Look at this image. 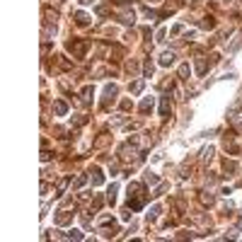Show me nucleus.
<instances>
[{
    "label": "nucleus",
    "mask_w": 242,
    "mask_h": 242,
    "mask_svg": "<svg viewBox=\"0 0 242 242\" xmlns=\"http://www.w3.org/2000/svg\"><path fill=\"white\" fill-rule=\"evenodd\" d=\"M75 19H78V24H87V15H83V12H78Z\"/></svg>",
    "instance_id": "nucleus-6"
},
{
    "label": "nucleus",
    "mask_w": 242,
    "mask_h": 242,
    "mask_svg": "<svg viewBox=\"0 0 242 242\" xmlns=\"http://www.w3.org/2000/svg\"><path fill=\"white\" fill-rule=\"evenodd\" d=\"M160 116L167 119L169 116V97H162V104H160Z\"/></svg>",
    "instance_id": "nucleus-1"
},
{
    "label": "nucleus",
    "mask_w": 242,
    "mask_h": 242,
    "mask_svg": "<svg viewBox=\"0 0 242 242\" xmlns=\"http://www.w3.org/2000/svg\"><path fill=\"white\" fill-rule=\"evenodd\" d=\"M65 237H73V240H83V233L73 230V233H65Z\"/></svg>",
    "instance_id": "nucleus-8"
},
{
    "label": "nucleus",
    "mask_w": 242,
    "mask_h": 242,
    "mask_svg": "<svg viewBox=\"0 0 242 242\" xmlns=\"http://www.w3.org/2000/svg\"><path fill=\"white\" fill-rule=\"evenodd\" d=\"M150 107H153V99H143V104H140V112H148Z\"/></svg>",
    "instance_id": "nucleus-5"
},
{
    "label": "nucleus",
    "mask_w": 242,
    "mask_h": 242,
    "mask_svg": "<svg viewBox=\"0 0 242 242\" xmlns=\"http://www.w3.org/2000/svg\"><path fill=\"white\" fill-rule=\"evenodd\" d=\"M53 112H56L58 116H63V114L68 112V104H65V102H56V104H53Z\"/></svg>",
    "instance_id": "nucleus-2"
},
{
    "label": "nucleus",
    "mask_w": 242,
    "mask_h": 242,
    "mask_svg": "<svg viewBox=\"0 0 242 242\" xmlns=\"http://www.w3.org/2000/svg\"><path fill=\"white\" fill-rule=\"evenodd\" d=\"M140 90H143V83H140V80H138V83H133V85H131V92H136V94H138Z\"/></svg>",
    "instance_id": "nucleus-7"
},
{
    "label": "nucleus",
    "mask_w": 242,
    "mask_h": 242,
    "mask_svg": "<svg viewBox=\"0 0 242 242\" xmlns=\"http://www.w3.org/2000/svg\"><path fill=\"white\" fill-rule=\"evenodd\" d=\"M179 75H182V78H186V75H189V65H182V68H179Z\"/></svg>",
    "instance_id": "nucleus-9"
},
{
    "label": "nucleus",
    "mask_w": 242,
    "mask_h": 242,
    "mask_svg": "<svg viewBox=\"0 0 242 242\" xmlns=\"http://www.w3.org/2000/svg\"><path fill=\"white\" fill-rule=\"evenodd\" d=\"M80 3H83V5H87V3H92V0H80Z\"/></svg>",
    "instance_id": "nucleus-10"
},
{
    "label": "nucleus",
    "mask_w": 242,
    "mask_h": 242,
    "mask_svg": "<svg viewBox=\"0 0 242 242\" xmlns=\"http://www.w3.org/2000/svg\"><path fill=\"white\" fill-rule=\"evenodd\" d=\"M172 61H174V53H162V58H160L162 65H172Z\"/></svg>",
    "instance_id": "nucleus-3"
},
{
    "label": "nucleus",
    "mask_w": 242,
    "mask_h": 242,
    "mask_svg": "<svg viewBox=\"0 0 242 242\" xmlns=\"http://www.w3.org/2000/svg\"><path fill=\"white\" fill-rule=\"evenodd\" d=\"M92 174H94V177H92L94 184H102V172H99V169H92Z\"/></svg>",
    "instance_id": "nucleus-4"
}]
</instances>
